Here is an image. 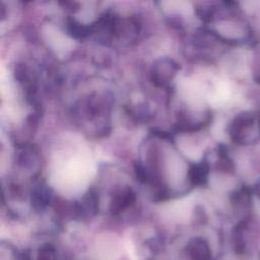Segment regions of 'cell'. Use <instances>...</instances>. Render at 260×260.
I'll return each instance as SVG.
<instances>
[{
	"mask_svg": "<svg viewBox=\"0 0 260 260\" xmlns=\"http://www.w3.org/2000/svg\"><path fill=\"white\" fill-rule=\"evenodd\" d=\"M75 117L79 121L90 122L94 126V136H107L111 130L112 100L106 94H91L75 107Z\"/></svg>",
	"mask_w": 260,
	"mask_h": 260,
	"instance_id": "6da1fadb",
	"label": "cell"
},
{
	"mask_svg": "<svg viewBox=\"0 0 260 260\" xmlns=\"http://www.w3.org/2000/svg\"><path fill=\"white\" fill-rule=\"evenodd\" d=\"M179 69L180 66L175 60L169 57L158 58L151 66L150 79L156 87L167 88L176 76Z\"/></svg>",
	"mask_w": 260,
	"mask_h": 260,
	"instance_id": "7a4b0ae2",
	"label": "cell"
},
{
	"mask_svg": "<svg viewBox=\"0 0 260 260\" xmlns=\"http://www.w3.org/2000/svg\"><path fill=\"white\" fill-rule=\"evenodd\" d=\"M135 199L136 196L133 189L131 187L126 186L115 193L111 201L110 209L114 214L120 213L124 211L126 208H128L130 205H132L135 202Z\"/></svg>",
	"mask_w": 260,
	"mask_h": 260,
	"instance_id": "3957f363",
	"label": "cell"
},
{
	"mask_svg": "<svg viewBox=\"0 0 260 260\" xmlns=\"http://www.w3.org/2000/svg\"><path fill=\"white\" fill-rule=\"evenodd\" d=\"M52 199V194L50 188L44 184H38L31 190V205L35 209L45 208Z\"/></svg>",
	"mask_w": 260,
	"mask_h": 260,
	"instance_id": "277c9868",
	"label": "cell"
},
{
	"mask_svg": "<svg viewBox=\"0 0 260 260\" xmlns=\"http://www.w3.org/2000/svg\"><path fill=\"white\" fill-rule=\"evenodd\" d=\"M66 29L68 34L76 40H84L92 35V27L90 25L83 24L78 20L69 17L66 21Z\"/></svg>",
	"mask_w": 260,
	"mask_h": 260,
	"instance_id": "5b68a950",
	"label": "cell"
},
{
	"mask_svg": "<svg viewBox=\"0 0 260 260\" xmlns=\"http://www.w3.org/2000/svg\"><path fill=\"white\" fill-rule=\"evenodd\" d=\"M208 167L205 162H199L190 166L188 172V178L192 185L202 186L207 180Z\"/></svg>",
	"mask_w": 260,
	"mask_h": 260,
	"instance_id": "8992f818",
	"label": "cell"
},
{
	"mask_svg": "<svg viewBox=\"0 0 260 260\" xmlns=\"http://www.w3.org/2000/svg\"><path fill=\"white\" fill-rule=\"evenodd\" d=\"M130 113L133 116V118H135L138 121H145V120H148L150 117V112L144 105L136 106L134 109L130 111Z\"/></svg>",
	"mask_w": 260,
	"mask_h": 260,
	"instance_id": "52a82bcc",
	"label": "cell"
},
{
	"mask_svg": "<svg viewBox=\"0 0 260 260\" xmlns=\"http://www.w3.org/2000/svg\"><path fill=\"white\" fill-rule=\"evenodd\" d=\"M152 133H153V135H155V136L159 137L160 139L167 140V141H169V142H172V141H173V136H172L170 133L166 132V131H161V130L153 129Z\"/></svg>",
	"mask_w": 260,
	"mask_h": 260,
	"instance_id": "ba28073f",
	"label": "cell"
}]
</instances>
